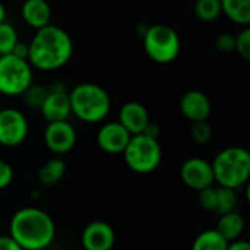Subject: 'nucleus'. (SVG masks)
I'll return each instance as SVG.
<instances>
[{
  "label": "nucleus",
  "mask_w": 250,
  "mask_h": 250,
  "mask_svg": "<svg viewBox=\"0 0 250 250\" xmlns=\"http://www.w3.org/2000/svg\"><path fill=\"white\" fill-rule=\"evenodd\" d=\"M78 141V135L72 123L66 122H56L47 123L44 130V144L48 151H51L59 158L62 155L69 154Z\"/></svg>",
  "instance_id": "9"
},
{
  "label": "nucleus",
  "mask_w": 250,
  "mask_h": 250,
  "mask_svg": "<svg viewBox=\"0 0 250 250\" xmlns=\"http://www.w3.org/2000/svg\"><path fill=\"white\" fill-rule=\"evenodd\" d=\"M180 179L189 189L196 192L212 188L215 183L211 163L199 157H192L182 164Z\"/></svg>",
  "instance_id": "10"
},
{
  "label": "nucleus",
  "mask_w": 250,
  "mask_h": 250,
  "mask_svg": "<svg viewBox=\"0 0 250 250\" xmlns=\"http://www.w3.org/2000/svg\"><path fill=\"white\" fill-rule=\"evenodd\" d=\"M34 83V70L28 60L13 54L0 56V94L21 97Z\"/></svg>",
  "instance_id": "7"
},
{
  "label": "nucleus",
  "mask_w": 250,
  "mask_h": 250,
  "mask_svg": "<svg viewBox=\"0 0 250 250\" xmlns=\"http://www.w3.org/2000/svg\"><path fill=\"white\" fill-rule=\"evenodd\" d=\"M117 122L130 133V136H133V135L144 133L145 127L151 120H149V113L142 103L127 101L120 107Z\"/></svg>",
  "instance_id": "14"
},
{
  "label": "nucleus",
  "mask_w": 250,
  "mask_h": 250,
  "mask_svg": "<svg viewBox=\"0 0 250 250\" xmlns=\"http://www.w3.org/2000/svg\"><path fill=\"white\" fill-rule=\"evenodd\" d=\"M29 133V123L18 108H1L0 111V145L15 148L25 142Z\"/></svg>",
  "instance_id": "8"
},
{
  "label": "nucleus",
  "mask_w": 250,
  "mask_h": 250,
  "mask_svg": "<svg viewBox=\"0 0 250 250\" xmlns=\"http://www.w3.org/2000/svg\"><path fill=\"white\" fill-rule=\"evenodd\" d=\"M195 15L202 22H212L221 15L220 0H198L195 3Z\"/></svg>",
  "instance_id": "22"
},
{
  "label": "nucleus",
  "mask_w": 250,
  "mask_h": 250,
  "mask_svg": "<svg viewBox=\"0 0 250 250\" xmlns=\"http://www.w3.org/2000/svg\"><path fill=\"white\" fill-rule=\"evenodd\" d=\"M0 250H22L10 236H0Z\"/></svg>",
  "instance_id": "30"
},
{
  "label": "nucleus",
  "mask_w": 250,
  "mask_h": 250,
  "mask_svg": "<svg viewBox=\"0 0 250 250\" xmlns=\"http://www.w3.org/2000/svg\"><path fill=\"white\" fill-rule=\"evenodd\" d=\"M234 51L239 53V56L245 60H250V29L243 28L236 35V47Z\"/></svg>",
  "instance_id": "27"
},
{
  "label": "nucleus",
  "mask_w": 250,
  "mask_h": 250,
  "mask_svg": "<svg viewBox=\"0 0 250 250\" xmlns=\"http://www.w3.org/2000/svg\"><path fill=\"white\" fill-rule=\"evenodd\" d=\"M19 42L18 31L12 23H0V56L12 54L13 48Z\"/></svg>",
  "instance_id": "24"
},
{
  "label": "nucleus",
  "mask_w": 250,
  "mask_h": 250,
  "mask_svg": "<svg viewBox=\"0 0 250 250\" xmlns=\"http://www.w3.org/2000/svg\"><path fill=\"white\" fill-rule=\"evenodd\" d=\"M129 139L130 133L119 122H107L97 132V145L103 152L110 155L123 154Z\"/></svg>",
  "instance_id": "12"
},
{
  "label": "nucleus",
  "mask_w": 250,
  "mask_h": 250,
  "mask_svg": "<svg viewBox=\"0 0 250 250\" xmlns=\"http://www.w3.org/2000/svg\"><path fill=\"white\" fill-rule=\"evenodd\" d=\"M123 158L132 171L138 174H148L160 167L163 149L157 139H151L144 133L133 135L123 151Z\"/></svg>",
  "instance_id": "6"
},
{
  "label": "nucleus",
  "mask_w": 250,
  "mask_h": 250,
  "mask_svg": "<svg viewBox=\"0 0 250 250\" xmlns=\"http://www.w3.org/2000/svg\"><path fill=\"white\" fill-rule=\"evenodd\" d=\"M245 227H246V223H245L243 215L239 214L237 211H234L230 214L220 215L215 230L220 233V236L227 243H231V242H236L242 237Z\"/></svg>",
  "instance_id": "17"
},
{
  "label": "nucleus",
  "mask_w": 250,
  "mask_h": 250,
  "mask_svg": "<svg viewBox=\"0 0 250 250\" xmlns=\"http://www.w3.org/2000/svg\"><path fill=\"white\" fill-rule=\"evenodd\" d=\"M6 16H7V10H6V6L3 3H0V23L6 22Z\"/></svg>",
  "instance_id": "34"
},
{
  "label": "nucleus",
  "mask_w": 250,
  "mask_h": 250,
  "mask_svg": "<svg viewBox=\"0 0 250 250\" xmlns=\"http://www.w3.org/2000/svg\"><path fill=\"white\" fill-rule=\"evenodd\" d=\"M64 174H66V163L62 158L54 157L38 168L37 179L42 186H54L63 179Z\"/></svg>",
  "instance_id": "19"
},
{
  "label": "nucleus",
  "mask_w": 250,
  "mask_h": 250,
  "mask_svg": "<svg viewBox=\"0 0 250 250\" xmlns=\"http://www.w3.org/2000/svg\"><path fill=\"white\" fill-rule=\"evenodd\" d=\"M12 54L18 59H22V60H28V44L26 42H22L19 41L16 44V47L13 48Z\"/></svg>",
  "instance_id": "31"
},
{
  "label": "nucleus",
  "mask_w": 250,
  "mask_h": 250,
  "mask_svg": "<svg viewBox=\"0 0 250 250\" xmlns=\"http://www.w3.org/2000/svg\"><path fill=\"white\" fill-rule=\"evenodd\" d=\"M69 94L72 114L81 122L95 125L104 122L111 110L110 94L94 82L78 83Z\"/></svg>",
  "instance_id": "3"
},
{
  "label": "nucleus",
  "mask_w": 250,
  "mask_h": 250,
  "mask_svg": "<svg viewBox=\"0 0 250 250\" xmlns=\"http://www.w3.org/2000/svg\"><path fill=\"white\" fill-rule=\"evenodd\" d=\"M0 111H1V107H0Z\"/></svg>",
  "instance_id": "35"
},
{
  "label": "nucleus",
  "mask_w": 250,
  "mask_h": 250,
  "mask_svg": "<svg viewBox=\"0 0 250 250\" xmlns=\"http://www.w3.org/2000/svg\"><path fill=\"white\" fill-rule=\"evenodd\" d=\"M214 182L220 188L245 189L250 177V154L243 146H229L220 151L211 163Z\"/></svg>",
  "instance_id": "4"
},
{
  "label": "nucleus",
  "mask_w": 250,
  "mask_h": 250,
  "mask_svg": "<svg viewBox=\"0 0 250 250\" xmlns=\"http://www.w3.org/2000/svg\"><path fill=\"white\" fill-rule=\"evenodd\" d=\"M21 16L28 26L38 31L50 25L51 7L45 0H28L21 7Z\"/></svg>",
  "instance_id": "16"
},
{
  "label": "nucleus",
  "mask_w": 250,
  "mask_h": 250,
  "mask_svg": "<svg viewBox=\"0 0 250 250\" xmlns=\"http://www.w3.org/2000/svg\"><path fill=\"white\" fill-rule=\"evenodd\" d=\"M40 113L45 119L47 123L66 122L72 114L69 94L67 92H48Z\"/></svg>",
  "instance_id": "15"
},
{
  "label": "nucleus",
  "mask_w": 250,
  "mask_h": 250,
  "mask_svg": "<svg viewBox=\"0 0 250 250\" xmlns=\"http://www.w3.org/2000/svg\"><path fill=\"white\" fill-rule=\"evenodd\" d=\"M179 108L183 117L192 123L208 122L211 116V101L207 94L199 89L186 91L179 101Z\"/></svg>",
  "instance_id": "13"
},
{
  "label": "nucleus",
  "mask_w": 250,
  "mask_h": 250,
  "mask_svg": "<svg viewBox=\"0 0 250 250\" xmlns=\"http://www.w3.org/2000/svg\"><path fill=\"white\" fill-rule=\"evenodd\" d=\"M72 37L60 26L50 23L35 32L28 44V63L32 69L51 72L62 69L73 56Z\"/></svg>",
  "instance_id": "1"
},
{
  "label": "nucleus",
  "mask_w": 250,
  "mask_h": 250,
  "mask_svg": "<svg viewBox=\"0 0 250 250\" xmlns=\"http://www.w3.org/2000/svg\"><path fill=\"white\" fill-rule=\"evenodd\" d=\"M215 47L221 53H233L236 47V35L231 32H223L215 40Z\"/></svg>",
  "instance_id": "28"
},
{
  "label": "nucleus",
  "mask_w": 250,
  "mask_h": 250,
  "mask_svg": "<svg viewBox=\"0 0 250 250\" xmlns=\"http://www.w3.org/2000/svg\"><path fill=\"white\" fill-rule=\"evenodd\" d=\"M9 236L22 250H45L56 239V224L44 209L26 207L13 214Z\"/></svg>",
  "instance_id": "2"
},
{
  "label": "nucleus",
  "mask_w": 250,
  "mask_h": 250,
  "mask_svg": "<svg viewBox=\"0 0 250 250\" xmlns=\"http://www.w3.org/2000/svg\"><path fill=\"white\" fill-rule=\"evenodd\" d=\"M142 42L146 56L158 64L174 62L182 51V40L179 34L164 23L148 26L142 35Z\"/></svg>",
  "instance_id": "5"
},
{
  "label": "nucleus",
  "mask_w": 250,
  "mask_h": 250,
  "mask_svg": "<svg viewBox=\"0 0 250 250\" xmlns=\"http://www.w3.org/2000/svg\"><path fill=\"white\" fill-rule=\"evenodd\" d=\"M198 202L201 208H204L208 212H215L217 211V190L215 188H208L201 192H198Z\"/></svg>",
  "instance_id": "26"
},
{
  "label": "nucleus",
  "mask_w": 250,
  "mask_h": 250,
  "mask_svg": "<svg viewBox=\"0 0 250 250\" xmlns=\"http://www.w3.org/2000/svg\"><path fill=\"white\" fill-rule=\"evenodd\" d=\"M221 15H226L231 22L248 28L250 23L249 0H221Z\"/></svg>",
  "instance_id": "18"
},
{
  "label": "nucleus",
  "mask_w": 250,
  "mask_h": 250,
  "mask_svg": "<svg viewBox=\"0 0 250 250\" xmlns=\"http://www.w3.org/2000/svg\"><path fill=\"white\" fill-rule=\"evenodd\" d=\"M21 97L29 108L40 111L45 98L48 97V88L40 83H32Z\"/></svg>",
  "instance_id": "23"
},
{
  "label": "nucleus",
  "mask_w": 250,
  "mask_h": 250,
  "mask_svg": "<svg viewBox=\"0 0 250 250\" xmlns=\"http://www.w3.org/2000/svg\"><path fill=\"white\" fill-rule=\"evenodd\" d=\"M190 138L198 145H205L212 138V127L208 122H198L192 123L190 127Z\"/></svg>",
  "instance_id": "25"
},
{
  "label": "nucleus",
  "mask_w": 250,
  "mask_h": 250,
  "mask_svg": "<svg viewBox=\"0 0 250 250\" xmlns=\"http://www.w3.org/2000/svg\"><path fill=\"white\" fill-rule=\"evenodd\" d=\"M160 133H161L160 126H158L157 123H152V122H149L148 126H146L145 130H144V135H145V136H148V138H151V139H157V141H158V138H160Z\"/></svg>",
  "instance_id": "32"
},
{
  "label": "nucleus",
  "mask_w": 250,
  "mask_h": 250,
  "mask_svg": "<svg viewBox=\"0 0 250 250\" xmlns=\"http://www.w3.org/2000/svg\"><path fill=\"white\" fill-rule=\"evenodd\" d=\"M229 243L220 236L215 229L205 230L196 236L192 243V250H227Z\"/></svg>",
  "instance_id": "20"
},
{
  "label": "nucleus",
  "mask_w": 250,
  "mask_h": 250,
  "mask_svg": "<svg viewBox=\"0 0 250 250\" xmlns=\"http://www.w3.org/2000/svg\"><path fill=\"white\" fill-rule=\"evenodd\" d=\"M81 245L83 250H113L116 245L114 229L103 220L91 221L82 230Z\"/></svg>",
  "instance_id": "11"
},
{
  "label": "nucleus",
  "mask_w": 250,
  "mask_h": 250,
  "mask_svg": "<svg viewBox=\"0 0 250 250\" xmlns=\"http://www.w3.org/2000/svg\"><path fill=\"white\" fill-rule=\"evenodd\" d=\"M12 182H13V168H12V166L7 161L0 160V190L9 188Z\"/></svg>",
  "instance_id": "29"
},
{
  "label": "nucleus",
  "mask_w": 250,
  "mask_h": 250,
  "mask_svg": "<svg viewBox=\"0 0 250 250\" xmlns=\"http://www.w3.org/2000/svg\"><path fill=\"white\" fill-rule=\"evenodd\" d=\"M227 250H250V245L248 240L239 239V240H236V242L229 243Z\"/></svg>",
  "instance_id": "33"
},
{
  "label": "nucleus",
  "mask_w": 250,
  "mask_h": 250,
  "mask_svg": "<svg viewBox=\"0 0 250 250\" xmlns=\"http://www.w3.org/2000/svg\"><path fill=\"white\" fill-rule=\"evenodd\" d=\"M217 190V214L224 215L234 212L237 208V192L227 188H215Z\"/></svg>",
  "instance_id": "21"
}]
</instances>
